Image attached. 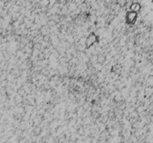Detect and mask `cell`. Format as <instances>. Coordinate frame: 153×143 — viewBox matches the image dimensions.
<instances>
[{
    "label": "cell",
    "instance_id": "cell-1",
    "mask_svg": "<svg viewBox=\"0 0 153 143\" xmlns=\"http://www.w3.org/2000/svg\"><path fill=\"white\" fill-rule=\"evenodd\" d=\"M96 41V35L94 34H90V36L88 37V39L86 40V45H87V47H89L90 45H92V44H94L95 42Z\"/></svg>",
    "mask_w": 153,
    "mask_h": 143
},
{
    "label": "cell",
    "instance_id": "cell-2",
    "mask_svg": "<svg viewBox=\"0 0 153 143\" xmlns=\"http://www.w3.org/2000/svg\"><path fill=\"white\" fill-rule=\"evenodd\" d=\"M135 16H136V14L135 12H130L128 14V22H131L132 21L135 20Z\"/></svg>",
    "mask_w": 153,
    "mask_h": 143
}]
</instances>
